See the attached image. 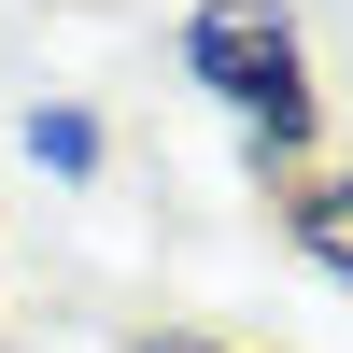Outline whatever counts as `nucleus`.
Masks as SVG:
<instances>
[{
    "label": "nucleus",
    "mask_w": 353,
    "mask_h": 353,
    "mask_svg": "<svg viewBox=\"0 0 353 353\" xmlns=\"http://www.w3.org/2000/svg\"><path fill=\"white\" fill-rule=\"evenodd\" d=\"M184 71L212 85V99H241V113H254V141H311L297 28H283L269 0H198V14H184Z\"/></svg>",
    "instance_id": "nucleus-1"
},
{
    "label": "nucleus",
    "mask_w": 353,
    "mask_h": 353,
    "mask_svg": "<svg viewBox=\"0 0 353 353\" xmlns=\"http://www.w3.org/2000/svg\"><path fill=\"white\" fill-rule=\"evenodd\" d=\"M297 254L353 283V184H297Z\"/></svg>",
    "instance_id": "nucleus-2"
},
{
    "label": "nucleus",
    "mask_w": 353,
    "mask_h": 353,
    "mask_svg": "<svg viewBox=\"0 0 353 353\" xmlns=\"http://www.w3.org/2000/svg\"><path fill=\"white\" fill-rule=\"evenodd\" d=\"M28 156H43L57 184H85V170H99V113H71V99H57V113H28Z\"/></svg>",
    "instance_id": "nucleus-3"
},
{
    "label": "nucleus",
    "mask_w": 353,
    "mask_h": 353,
    "mask_svg": "<svg viewBox=\"0 0 353 353\" xmlns=\"http://www.w3.org/2000/svg\"><path fill=\"white\" fill-rule=\"evenodd\" d=\"M141 353H212V339H141Z\"/></svg>",
    "instance_id": "nucleus-4"
}]
</instances>
